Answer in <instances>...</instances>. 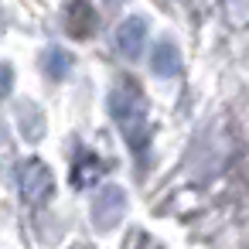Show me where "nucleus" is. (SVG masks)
<instances>
[{
	"label": "nucleus",
	"mask_w": 249,
	"mask_h": 249,
	"mask_svg": "<svg viewBox=\"0 0 249 249\" xmlns=\"http://www.w3.org/2000/svg\"><path fill=\"white\" fill-rule=\"evenodd\" d=\"M99 18H96V7L89 0H69L65 11H62V28L72 35V38H89L96 31Z\"/></svg>",
	"instance_id": "nucleus-5"
},
{
	"label": "nucleus",
	"mask_w": 249,
	"mask_h": 249,
	"mask_svg": "<svg viewBox=\"0 0 249 249\" xmlns=\"http://www.w3.org/2000/svg\"><path fill=\"white\" fill-rule=\"evenodd\" d=\"M126 215V191L109 184V188H99V195L92 198V222L99 232H109L123 222Z\"/></svg>",
	"instance_id": "nucleus-3"
},
{
	"label": "nucleus",
	"mask_w": 249,
	"mask_h": 249,
	"mask_svg": "<svg viewBox=\"0 0 249 249\" xmlns=\"http://www.w3.org/2000/svg\"><path fill=\"white\" fill-rule=\"evenodd\" d=\"M18 126H21V133H24L28 140H41V133H45V116H41V109H38L35 103H21V106H18Z\"/></svg>",
	"instance_id": "nucleus-8"
},
{
	"label": "nucleus",
	"mask_w": 249,
	"mask_h": 249,
	"mask_svg": "<svg viewBox=\"0 0 249 249\" xmlns=\"http://www.w3.org/2000/svg\"><path fill=\"white\" fill-rule=\"evenodd\" d=\"M147 31H150V24H147V18H126L120 28H116V48L126 55V58H140L143 55V48H147Z\"/></svg>",
	"instance_id": "nucleus-6"
},
{
	"label": "nucleus",
	"mask_w": 249,
	"mask_h": 249,
	"mask_svg": "<svg viewBox=\"0 0 249 249\" xmlns=\"http://www.w3.org/2000/svg\"><path fill=\"white\" fill-rule=\"evenodd\" d=\"M106 106H109L113 123H116L120 133L126 137L130 150H133V154H137V150L143 154V150H147V137H150V130H147V96H143V89H140L133 79H120V82L109 89Z\"/></svg>",
	"instance_id": "nucleus-1"
},
{
	"label": "nucleus",
	"mask_w": 249,
	"mask_h": 249,
	"mask_svg": "<svg viewBox=\"0 0 249 249\" xmlns=\"http://www.w3.org/2000/svg\"><path fill=\"white\" fill-rule=\"evenodd\" d=\"M184 69V58H181V48L174 38H160L154 48H150V72L157 79H178Z\"/></svg>",
	"instance_id": "nucleus-4"
},
{
	"label": "nucleus",
	"mask_w": 249,
	"mask_h": 249,
	"mask_svg": "<svg viewBox=\"0 0 249 249\" xmlns=\"http://www.w3.org/2000/svg\"><path fill=\"white\" fill-rule=\"evenodd\" d=\"M109 4H126V0H109Z\"/></svg>",
	"instance_id": "nucleus-10"
},
{
	"label": "nucleus",
	"mask_w": 249,
	"mask_h": 249,
	"mask_svg": "<svg viewBox=\"0 0 249 249\" xmlns=\"http://www.w3.org/2000/svg\"><path fill=\"white\" fill-rule=\"evenodd\" d=\"M41 69H45V75H48V79L62 82V79L72 72V55H69L65 48H48V52H45V58H41Z\"/></svg>",
	"instance_id": "nucleus-9"
},
{
	"label": "nucleus",
	"mask_w": 249,
	"mask_h": 249,
	"mask_svg": "<svg viewBox=\"0 0 249 249\" xmlns=\"http://www.w3.org/2000/svg\"><path fill=\"white\" fill-rule=\"evenodd\" d=\"M103 174H106V160H103L96 150L82 147L79 157H75V164H72V184H75V188H92Z\"/></svg>",
	"instance_id": "nucleus-7"
},
{
	"label": "nucleus",
	"mask_w": 249,
	"mask_h": 249,
	"mask_svg": "<svg viewBox=\"0 0 249 249\" xmlns=\"http://www.w3.org/2000/svg\"><path fill=\"white\" fill-rule=\"evenodd\" d=\"M18 188H21L28 205H48L52 195H55V174L48 171L45 160L31 157L18 167Z\"/></svg>",
	"instance_id": "nucleus-2"
}]
</instances>
